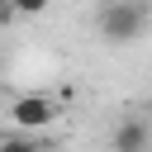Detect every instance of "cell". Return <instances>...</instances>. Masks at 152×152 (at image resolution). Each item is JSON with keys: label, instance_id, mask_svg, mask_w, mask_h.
I'll use <instances>...</instances> for the list:
<instances>
[{"label": "cell", "instance_id": "cell-1", "mask_svg": "<svg viewBox=\"0 0 152 152\" xmlns=\"http://www.w3.org/2000/svg\"><path fill=\"white\" fill-rule=\"evenodd\" d=\"M142 28H147V10H142V0H109V5L100 10V33H104L114 48L138 43Z\"/></svg>", "mask_w": 152, "mask_h": 152}, {"label": "cell", "instance_id": "cell-2", "mask_svg": "<svg viewBox=\"0 0 152 152\" xmlns=\"http://www.w3.org/2000/svg\"><path fill=\"white\" fill-rule=\"evenodd\" d=\"M57 119H62V104H57L52 95L28 90V95L10 100V124H14V128H24V133H43V128H52Z\"/></svg>", "mask_w": 152, "mask_h": 152}, {"label": "cell", "instance_id": "cell-3", "mask_svg": "<svg viewBox=\"0 0 152 152\" xmlns=\"http://www.w3.org/2000/svg\"><path fill=\"white\" fill-rule=\"evenodd\" d=\"M114 152H147V124L142 119H128L114 128Z\"/></svg>", "mask_w": 152, "mask_h": 152}, {"label": "cell", "instance_id": "cell-4", "mask_svg": "<svg viewBox=\"0 0 152 152\" xmlns=\"http://www.w3.org/2000/svg\"><path fill=\"white\" fill-rule=\"evenodd\" d=\"M0 152H43V142H38V133H24V128H14L10 138H0Z\"/></svg>", "mask_w": 152, "mask_h": 152}, {"label": "cell", "instance_id": "cell-5", "mask_svg": "<svg viewBox=\"0 0 152 152\" xmlns=\"http://www.w3.org/2000/svg\"><path fill=\"white\" fill-rule=\"evenodd\" d=\"M48 5H52V0H10V10H14V14H43Z\"/></svg>", "mask_w": 152, "mask_h": 152}]
</instances>
